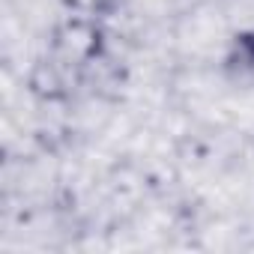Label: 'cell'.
I'll return each instance as SVG.
<instances>
[{
    "label": "cell",
    "instance_id": "6da1fadb",
    "mask_svg": "<svg viewBox=\"0 0 254 254\" xmlns=\"http://www.w3.org/2000/svg\"><path fill=\"white\" fill-rule=\"evenodd\" d=\"M233 63L239 66V75H245L248 81H254V30L236 36V45H233Z\"/></svg>",
    "mask_w": 254,
    "mask_h": 254
}]
</instances>
